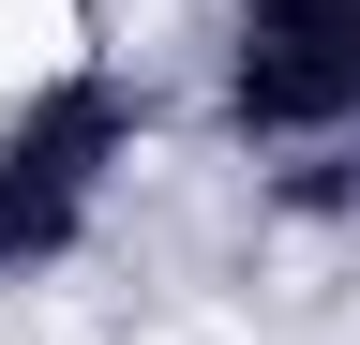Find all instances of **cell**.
<instances>
[{
    "label": "cell",
    "instance_id": "1",
    "mask_svg": "<svg viewBox=\"0 0 360 345\" xmlns=\"http://www.w3.org/2000/svg\"><path fill=\"white\" fill-rule=\"evenodd\" d=\"M90 60V0H0V91H60Z\"/></svg>",
    "mask_w": 360,
    "mask_h": 345
},
{
    "label": "cell",
    "instance_id": "2",
    "mask_svg": "<svg viewBox=\"0 0 360 345\" xmlns=\"http://www.w3.org/2000/svg\"><path fill=\"white\" fill-rule=\"evenodd\" d=\"M150 345H210V330H150Z\"/></svg>",
    "mask_w": 360,
    "mask_h": 345
}]
</instances>
